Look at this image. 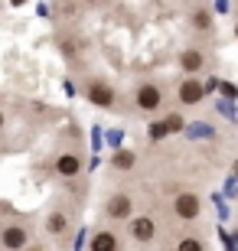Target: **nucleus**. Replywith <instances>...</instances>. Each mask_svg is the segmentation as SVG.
Returning a JSON list of instances; mask_svg holds the SVG:
<instances>
[{"label": "nucleus", "mask_w": 238, "mask_h": 251, "mask_svg": "<svg viewBox=\"0 0 238 251\" xmlns=\"http://www.w3.org/2000/svg\"><path fill=\"white\" fill-rule=\"evenodd\" d=\"M131 104H134V111H137V114H147V118L163 114V108H166V88H163V82H160V78H140V82H134Z\"/></svg>", "instance_id": "f257e3e1"}, {"label": "nucleus", "mask_w": 238, "mask_h": 251, "mask_svg": "<svg viewBox=\"0 0 238 251\" xmlns=\"http://www.w3.org/2000/svg\"><path fill=\"white\" fill-rule=\"evenodd\" d=\"M82 95H85V101L101 108V111H114L121 104L118 85L111 82V78H105V75H85L82 78Z\"/></svg>", "instance_id": "f03ea898"}, {"label": "nucleus", "mask_w": 238, "mask_h": 251, "mask_svg": "<svg viewBox=\"0 0 238 251\" xmlns=\"http://www.w3.org/2000/svg\"><path fill=\"white\" fill-rule=\"evenodd\" d=\"M33 242V228L23 219H7L0 225V251H26Z\"/></svg>", "instance_id": "7ed1b4c3"}, {"label": "nucleus", "mask_w": 238, "mask_h": 251, "mask_svg": "<svg viewBox=\"0 0 238 251\" xmlns=\"http://www.w3.org/2000/svg\"><path fill=\"white\" fill-rule=\"evenodd\" d=\"M170 212H173V219H180V222H186V225L199 222V215H202V196L196 193V189H180V193L170 199Z\"/></svg>", "instance_id": "20e7f679"}, {"label": "nucleus", "mask_w": 238, "mask_h": 251, "mask_svg": "<svg viewBox=\"0 0 238 251\" xmlns=\"http://www.w3.org/2000/svg\"><path fill=\"white\" fill-rule=\"evenodd\" d=\"M101 212L108 222H128L131 215H134V193L128 189H114L111 196H105V202H101Z\"/></svg>", "instance_id": "39448f33"}, {"label": "nucleus", "mask_w": 238, "mask_h": 251, "mask_svg": "<svg viewBox=\"0 0 238 251\" xmlns=\"http://www.w3.org/2000/svg\"><path fill=\"white\" fill-rule=\"evenodd\" d=\"M176 104L180 108H196V104L206 101V88H202V78L199 75H183L176 82Z\"/></svg>", "instance_id": "423d86ee"}, {"label": "nucleus", "mask_w": 238, "mask_h": 251, "mask_svg": "<svg viewBox=\"0 0 238 251\" xmlns=\"http://www.w3.org/2000/svg\"><path fill=\"white\" fill-rule=\"evenodd\" d=\"M124 232H128L131 242H137V245H150L157 238V222H154V215H144V212H134L124 222Z\"/></svg>", "instance_id": "0eeeda50"}, {"label": "nucleus", "mask_w": 238, "mask_h": 251, "mask_svg": "<svg viewBox=\"0 0 238 251\" xmlns=\"http://www.w3.org/2000/svg\"><path fill=\"white\" fill-rule=\"evenodd\" d=\"M82 170H85V160L79 150H59L53 157V173L59 179H75L82 176Z\"/></svg>", "instance_id": "6e6552de"}, {"label": "nucleus", "mask_w": 238, "mask_h": 251, "mask_svg": "<svg viewBox=\"0 0 238 251\" xmlns=\"http://www.w3.org/2000/svg\"><path fill=\"white\" fill-rule=\"evenodd\" d=\"M43 228H46V235H53V238H65L69 235V228H72V209L69 205H53L46 212V219H43Z\"/></svg>", "instance_id": "1a4fd4ad"}, {"label": "nucleus", "mask_w": 238, "mask_h": 251, "mask_svg": "<svg viewBox=\"0 0 238 251\" xmlns=\"http://www.w3.org/2000/svg\"><path fill=\"white\" fill-rule=\"evenodd\" d=\"M176 65H180V72L183 75H199L206 65H209V52L202 46H183L176 52Z\"/></svg>", "instance_id": "9d476101"}, {"label": "nucleus", "mask_w": 238, "mask_h": 251, "mask_svg": "<svg viewBox=\"0 0 238 251\" xmlns=\"http://www.w3.org/2000/svg\"><path fill=\"white\" fill-rule=\"evenodd\" d=\"M88 251H124V235L114 228V225H105L88 238Z\"/></svg>", "instance_id": "9b49d317"}, {"label": "nucleus", "mask_w": 238, "mask_h": 251, "mask_svg": "<svg viewBox=\"0 0 238 251\" xmlns=\"http://www.w3.org/2000/svg\"><path fill=\"white\" fill-rule=\"evenodd\" d=\"M55 49H59V52H62V59L65 62H79V59H82V52H85V43L79 36H59L55 39Z\"/></svg>", "instance_id": "f8f14e48"}, {"label": "nucleus", "mask_w": 238, "mask_h": 251, "mask_svg": "<svg viewBox=\"0 0 238 251\" xmlns=\"http://www.w3.org/2000/svg\"><path fill=\"white\" fill-rule=\"evenodd\" d=\"M137 150L134 147H124V150H114L111 153V170H118V173H131V170L137 167Z\"/></svg>", "instance_id": "ddd939ff"}, {"label": "nucleus", "mask_w": 238, "mask_h": 251, "mask_svg": "<svg viewBox=\"0 0 238 251\" xmlns=\"http://www.w3.org/2000/svg\"><path fill=\"white\" fill-rule=\"evenodd\" d=\"M189 26L196 29V33H212V10L209 7H192Z\"/></svg>", "instance_id": "4468645a"}, {"label": "nucleus", "mask_w": 238, "mask_h": 251, "mask_svg": "<svg viewBox=\"0 0 238 251\" xmlns=\"http://www.w3.org/2000/svg\"><path fill=\"white\" fill-rule=\"evenodd\" d=\"M173 251H206V238L199 232H183L173 242Z\"/></svg>", "instance_id": "2eb2a0df"}, {"label": "nucleus", "mask_w": 238, "mask_h": 251, "mask_svg": "<svg viewBox=\"0 0 238 251\" xmlns=\"http://www.w3.org/2000/svg\"><path fill=\"white\" fill-rule=\"evenodd\" d=\"M166 137H170V127H166L163 118L147 124V144H160V140H166Z\"/></svg>", "instance_id": "dca6fc26"}, {"label": "nucleus", "mask_w": 238, "mask_h": 251, "mask_svg": "<svg viewBox=\"0 0 238 251\" xmlns=\"http://www.w3.org/2000/svg\"><path fill=\"white\" fill-rule=\"evenodd\" d=\"M163 121H166V127H170V134H173V130H183V118H180V114H170Z\"/></svg>", "instance_id": "f3484780"}, {"label": "nucleus", "mask_w": 238, "mask_h": 251, "mask_svg": "<svg viewBox=\"0 0 238 251\" xmlns=\"http://www.w3.org/2000/svg\"><path fill=\"white\" fill-rule=\"evenodd\" d=\"M215 10L219 13H229V0H215Z\"/></svg>", "instance_id": "a211bd4d"}, {"label": "nucleus", "mask_w": 238, "mask_h": 251, "mask_svg": "<svg viewBox=\"0 0 238 251\" xmlns=\"http://www.w3.org/2000/svg\"><path fill=\"white\" fill-rule=\"evenodd\" d=\"M3 127H7V111L0 108V134H3Z\"/></svg>", "instance_id": "6ab92c4d"}, {"label": "nucleus", "mask_w": 238, "mask_h": 251, "mask_svg": "<svg viewBox=\"0 0 238 251\" xmlns=\"http://www.w3.org/2000/svg\"><path fill=\"white\" fill-rule=\"evenodd\" d=\"M79 3H105V0H79Z\"/></svg>", "instance_id": "aec40b11"}, {"label": "nucleus", "mask_w": 238, "mask_h": 251, "mask_svg": "<svg viewBox=\"0 0 238 251\" xmlns=\"http://www.w3.org/2000/svg\"><path fill=\"white\" fill-rule=\"evenodd\" d=\"M26 251H29V248H26Z\"/></svg>", "instance_id": "412c9836"}]
</instances>
